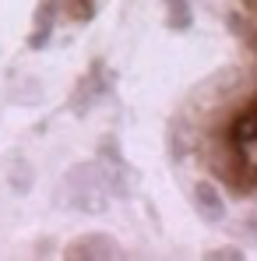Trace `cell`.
I'll list each match as a JSON object with an SVG mask.
<instances>
[{
    "instance_id": "1",
    "label": "cell",
    "mask_w": 257,
    "mask_h": 261,
    "mask_svg": "<svg viewBox=\"0 0 257 261\" xmlns=\"http://www.w3.org/2000/svg\"><path fill=\"white\" fill-rule=\"evenodd\" d=\"M109 194H113V184H109V173L99 163L71 166L67 176H64V184H60V205L88 212V216L106 212L109 208Z\"/></svg>"
},
{
    "instance_id": "2",
    "label": "cell",
    "mask_w": 257,
    "mask_h": 261,
    "mask_svg": "<svg viewBox=\"0 0 257 261\" xmlns=\"http://www.w3.org/2000/svg\"><path fill=\"white\" fill-rule=\"evenodd\" d=\"M229 148L240 159V170L233 176L247 187H257V102L236 113L229 127Z\"/></svg>"
},
{
    "instance_id": "3",
    "label": "cell",
    "mask_w": 257,
    "mask_h": 261,
    "mask_svg": "<svg viewBox=\"0 0 257 261\" xmlns=\"http://www.w3.org/2000/svg\"><path fill=\"white\" fill-rule=\"evenodd\" d=\"M64 254L74 261H113V258H120L124 251H120V244L109 233H81L78 240L67 244Z\"/></svg>"
},
{
    "instance_id": "4",
    "label": "cell",
    "mask_w": 257,
    "mask_h": 261,
    "mask_svg": "<svg viewBox=\"0 0 257 261\" xmlns=\"http://www.w3.org/2000/svg\"><path fill=\"white\" fill-rule=\"evenodd\" d=\"M109 92V74H106V67L95 60L92 67H88V74L78 82V88H74V95H71V110L78 113V117H85L88 110L102 99Z\"/></svg>"
},
{
    "instance_id": "5",
    "label": "cell",
    "mask_w": 257,
    "mask_h": 261,
    "mask_svg": "<svg viewBox=\"0 0 257 261\" xmlns=\"http://www.w3.org/2000/svg\"><path fill=\"white\" fill-rule=\"evenodd\" d=\"M194 205H197L201 219H208V222H222L225 219V198L218 194V187L208 184V180L194 184Z\"/></svg>"
},
{
    "instance_id": "6",
    "label": "cell",
    "mask_w": 257,
    "mask_h": 261,
    "mask_svg": "<svg viewBox=\"0 0 257 261\" xmlns=\"http://www.w3.org/2000/svg\"><path fill=\"white\" fill-rule=\"evenodd\" d=\"M53 25H56V0H43L36 7V29L28 36V49H43L53 39Z\"/></svg>"
},
{
    "instance_id": "7",
    "label": "cell",
    "mask_w": 257,
    "mask_h": 261,
    "mask_svg": "<svg viewBox=\"0 0 257 261\" xmlns=\"http://www.w3.org/2000/svg\"><path fill=\"white\" fill-rule=\"evenodd\" d=\"M166 7H169L166 25H169L173 32H187V29L194 25V11H190V4H187V0H166Z\"/></svg>"
},
{
    "instance_id": "8",
    "label": "cell",
    "mask_w": 257,
    "mask_h": 261,
    "mask_svg": "<svg viewBox=\"0 0 257 261\" xmlns=\"http://www.w3.org/2000/svg\"><path fill=\"white\" fill-rule=\"evenodd\" d=\"M11 187H14V194H28L32 191V166L21 159V155H14L11 159Z\"/></svg>"
},
{
    "instance_id": "9",
    "label": "cell",
    "mask_w": 257,
    "mask_h": 261,
    "mask_svg": "<svg viewBox=\"0 0 257 261\" xmlns=\"http://www.w3.org/2000/svg\"><path fill=\"white\" fill-rule=\"evenodd\" d=\"M64 11H67V18L85 25V21L95 18V0H64Z\"/></svg>"
},
{
    "instance_id": "10",
    "label": "cell",
    "mask_w": 257,
    "mask_h": 261,
    "mask_svg": "<svg viewBox=\"0 0 257 261\" xmlns=\"http://www.w3.org/2000/svg\"><path fill=\"white\" fill-rule=\"evenodd\" d=\"M229 32H233V36H240V39H247V43L257 49V32L250 29V21H247L243 14H229Z\"/></svg>"
},
{
    "instance_id": "11",
    "label": "cell",
    "mask_w": 257,
    "mask_h": 261,
    "mask_svg": "<svg viewBox=\"0 0 257 261\" xmlns=\"http://www.w3.org/2000/svg\"><path fill=\"white\" fill-rule=\"evenodd\" d=\"M205 258L208 261H243V251H240V247H215Z\"/></svg>"
},
{
    "instance_id": "12",
    "label": "cell",
    "mask_w": 257,
    "mask_h": 261,
    "mask_svg": "<svg viewBox=\"0 0 257 261\" xmlns=\"http://www.w3.org/2000/svg\"><path fill=\"white\" fill-rule=\"evenodd\" d=\"M247 233H250V237H254V240H257V216L250 219V222H247Z\"/></svg>"
},
{
    "instance_id": "13",
    "label": "cell",
    "mask_w": 257,
    "mask_h": 261,
    "mask_svg": "<svg viewBox=\"0 0 257 261\" xmlns=\"http://www.w3.org/2000/svg\"><path fill=\"white\" fill-rule=\"evenodd\" d=\"M243 4H247V7H250V11L257 14V0H243Z\"/></svg>"
}]
</instances>
